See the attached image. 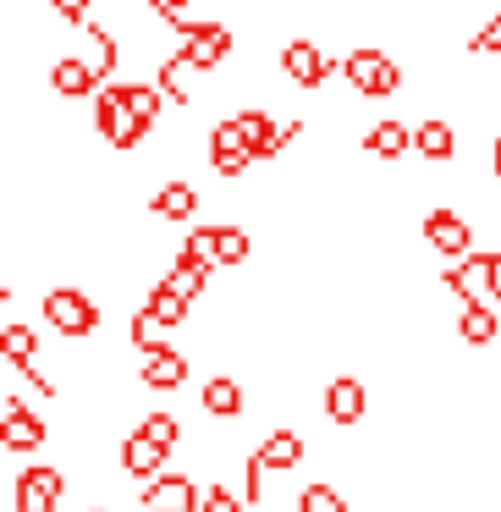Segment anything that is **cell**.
<instances>
[{
  "label": "cell",
  "instance_id": "cell-1",
  "mask_svg": "<svg viewBox=\"0 0 501 512\" xmlns=\"http://www.w3.org/2000/svg\"><path fill=\"white\" fill-rule=\"evenodd\" d=\"M94 133L111 149H138L149 138V127L138 122L133 105H127V83H105V89L94 94Z\"/></svg>",
  "mask_w": 501,
  "mask_h": 512
},
{
  "label": "cell",
  "instance_id": "cell-2",
  "mask_svg": "<svg viewBox=\"0 0 501 512\" xmlns=\"http://www.w3.org/2000/svg\"><path fill=\"white\" fill-rule=\"evenodd\" d=\"M45 320L56 325V336L83 342V336L100 331V303H94L83 287H50L45 292Z\"/></svg>",
  "mask_w": 501,
  "mask_h": 512
},
{
  "label": "cell",
  "instance_id": "cell-3",
  "mask_svg": "<svg viewBox=\"0 0 501 512\" xmlns=\"http://www.w3.org/2000/svg\"><path fill=\"white\" fill-rule=\"evenodd\" d=\"M342 78L353 83V94H397L402 89V67L386 56V50H369V45H358L353 56L342 61Z\"/></svg>",
  "mask_w": 501,
  "mask_h": 512
},
{
  "label": "cell",
  "instance_id": "cell-4",
  "mask_svg": "<svg viewBox=\"0 0 501 512\" xmlns=\"http://www.w3.org/2000/svg\"><path fill=\"white\" fill-rule=\"evenodd\" d=\"M490 265H496V248H479V254L457 259V265L441 270V287L457 292V303H490Z\"/></svg>",
  "mask_w": 501,
  "mask_h": 512
},
{
  "label": "cell",
  "instance_id": "cell-5",
  "mask_svg": "<svg viewBox=\"0 0 501 512\" xmlns=\"http://www.w3.org/2000/svg\"><path fill=\"white\" fill-rule=\"evenodd\" d=\"M424 243H430L446 265L479 254V248H474V226H468L457 210H430V215H424Z\"/></svg>",
  "mask_w": 501,
  "mask_h": 512
},
{
  "label": "cell",
  "instance_id": "cell-6",
  "mask_svg": "<svg viewBox=\"0 0 501 512\" xmlns=\"http://www.w3.org/2000/svg\"><path fill=\"white\" fill-rule=\"evenodd\" d=\"M177 39H182V56L193 61V72H215L232 56V28L226 23H188Z\"/></svg>",
  "mask_w": 501,
  "mask_h": 512
},
{
  "label": "cell",
  "instance_id": "cell-7",
  "mask_svg": "<svg viewBox=\"0 0 501 512\" xmlns=\"http://www.w3.org/2000/svg\"><path fill=\"white\" fill-rule=\"evenodd\" d=\"M138 507L144 512H204V490L188 474H160L155 485L138 490Z\"/></svg>",
  "mask_w": 501,
  "mask_h": 512
},
{
  "label": "cell",
  "instance_id": "cell-8",
  "mask_svg": "<svg viewBox=\"0 0 501 512\" xmlns=\"http://www.w3.org/2000/svg\"><path fill=\"white\" fill-rule=\"evenodd\" d=\"M67 496V474L50 463H34L17 474V512H56V501Z\"/></svg>",
  "mask_w": 501,
  "mask_h": 512
},
{
  "label": "cell",
  "instance_id": "cell-9",
  "mask_svg": "<svg viewBox=\"0 0 501 512\" xmlns=\"http://www.w3.org/2000/svg\"><path fill=\"white\" fill-rule=\"evenodd\" d=\"M281 72H287L292 89H320L336 67L325 61V50L314 45V39H287V45H281Z\"/></svg>",
  "mask_w": 501,
  "mask_h": 512
},
{
  "label": "cell",
  "instance_id": "cell-10",
  "mask_svg": "<svg viewBox=\"0 0 501 512\" xmlns=\"http://www.w3.org/2000/svg\"><path fill=\"white\" fill-rule=\"evenodd\" d=\"M210 166H215V177H243V171L254 166V149L243 144L232 116H221V122L210 127Z\"/></svg>",
  "mask_w": 501,
  "mask_h": 512
},
{
  "label": "cell",
  "instance_id": "cell-11",
  "mask_svg": "<svg viewBox=\"0 0 501 512\" xmlns=\"http://www.w3.org/2000/svg\"><path fill=\"white\" fill-rule=\"evenodd\" d=\"M45 419H39L28 402L6 397V413H0V441H6V452H39L45 446Z\"/></svg>",
  "mask_w": 501,
  "mask_h": 512
},
{
  "label": "cell",
  "instance_id": "cell-12",
  "mask_svg": "<svg viewBox=\"0 0 501 512\" xmlns=\"http://www.w3.org/2000/svg\"><path fill=\"white\" fill-rule=\"evenodd\" d=\"M138 380L149 391H177L188 380V353L177 347H155V353H138Z\"/></svg>",
  "mask_w": 501,
  "mask_h": 512
},
{
  "label": "cell",
  "instance_id": "cell-13",
  "mask_svg": "<svg viewBox=\"0 0 501 512\" xmlns=\"http://www.w3.org/2000/svg\"><path fill=\"white\" fill-rule=\"evenodd\" d=\"M122 468H127V479L144 490V485H155V479L166 474V452H160V446L149 441L144 430H133V435L122 441Z\"/></svg>",
  "mask_w": 501,
  "mask_h": 512
},
{
  "label": "cell",
  "instance_id": "cell-14",
  "mask_svg": "<svg viewBox=\"0 0 501 512\" xmlns=\"http://www.w3.org/2000/svg\"><path fill=\"white\" fill-rule=\"evenodd\" d=\"M325 413H331V424H364L369 413V391L358 375H336L331 386H325Z\"/></svg>",
  "mask_w": 501,
  "mask_h": 512
},
{
  "label": "cell",
  "instance_id": "cell-15",
  "mask_svg": "<svg viewBox=\"0 0 501 512\" xmlns=\"http://www.w3.org/2000/svg\"><path fill=\"white\" fill-rule=\"evenodd\" d=\"M408 149H413V133H408V122H397V116H380V122L364 127V155H375V160H408Z\"/></svg>",
  "mask_w": 501,
  "mask_h": 512
},
{
  "label": "cell",
  "instance_id": "cell-16",
  "mask_svg": "<svg viewBox=\"0 0 501 512\" xmlns=\"http://www.w3.org/2000/svg\"><path fill=\"white\" fill-rule=\"evenodd\" d=\"M50 89H56L61 100H89V94H100L105 83L94 78V67H89V61H78V56H61L56 67H50Z\"/></svg>",
  "mask_w": 501,
  "mask_h": 512
},
{
  "label": "cell",
  "instance_id": "cell-17",
  "mask_svg": "<svg viewBox=\"0 0 501 512\" xmlns=\"http://www.w3.org/2000/svg\"><path fill=\"white\" fill-rule=\"evenodd\" d=\"M413 149H419V160H430V166H446V160L457 155L452 122H441V116H424V122L413 127Z\"/></svg>",
  "mask_w": 501,
  "mask_h": 512
},
{
  "label": "cell",
  "instance_id": "cell-18",
  "mask_svg": "<svg viewBox=\"0 0 501 512\" xmlns=\"http://www.w3.org/2000/svg\"><path fill=\"white\" fill-rule=\"evenodd\" d=\"M303 452H309V446H303V435L298 430H287V424H276V430L265 435V441H259V463L265 468H276V474H287V468H298L303 463Z\"/></svg>",
  "mask_w": 501,
  "mask_h": 512
},
{
  "label": "cell",
  "instance_id": "cell-19",
  "mask_svg": "<svg viewBox=\"0 0 501 512\" xmlns=\"http://www.w3.org/2000/svg\"><path fill=\"white\" fill-rule=\"evenodd\" d=\"M210 270L215 265H204V259H193V254H182V248H177V259H171V270H166V287L177 292V298L199 303L204 287H210Z\"/></svg>",
  "mask_w": 501,
  "mask_h": 512
},
{
  "label": "cell",
  "instance_id": "cell-20",
  "mask_svg": "<svg viewBox=\"0 0 501 512\" xmlns=\"http://www.w3.org/2000/svg\"><path fill=\"white\" fill-rule=\"evenodd\" d=\"M243 380H232V375H210L204 380V413L210 419H237L243 413Z\"/></svg>",
  "mask_w": 501,
  "mask_h": 512
},
{
  "label": "cell",
  "instance_id": "cell-21",
  "mask_svg": "<svg viewBox=\"0 0 501 512\" xmlns=\"http://www.w3.org/2000/svg\"><path fill=\"white\" fill-rule=\"evenodd\" d=\"M199 188H193V182H166V188L155 193V204H149V210L160 215V221H193V210H199Z\"/></svg>",
  "mask_w": 501,
  "mask_h": 512
},
{
  "label": "cell",
  "instance_id": "cell-22",
  "mask_svg": "<svg viewBox=\"0 0 501 512\" xmlns=\"http://www.w3.org/2000/svg\"><path fill=\"white\" fill-rule=\"evenodd\" d=\"M457 336H463L468 347H490L501 336V320H496V309L490 303H468L463 314H457Z\"/></svg>",
  "mask_w": 501,
  "mask_h": 512
},
{
  "label": "cell",
  "instance_id": "cell-23",
  "mask_svg": "<svg viewBox=\"0 0 501 512\" xmlns=\"http://www.w3.org/2000/svg\"><path fill=\"white\" fill-rule=\"evenodd\" d=\"M155 83H160V94H166L171 105H188L193 100V61L177 50L171 61H160V78Z\"/></svg>",
  "mask_w": 501,
  "mask_h": 512
},
{
  "label": "cell",
  "instance_id": "cell-24",
  "mask_svg": "<svg viewBox=\"0 0 501 512\" xmlns=\"http://www.w3.org/2000/svg\"><path fill=\"white\" fill-rule=\"evenodd\" d=\"M144 309L155 314V320L166 325V331H177V325L188 320V309H193V303H188V298H177V292H171L166 281H155V287L144 292Z\"/></svg>",
  "mask_w": 501,
  "mask_h": 512
},
{
  "label": "cell",
  "instance_id": "cell-25",
  "mask_svg": "<svg viewBox=\"0 0 501 512\" xmlns=\"http://www.w3.org/2000/svg\"><path fill=\"white\" fill-rule=\"evenodd\" d=\"M0 353H6V364L28 369V364H34V353H39V336L28 331V325L6 320V331H0Z\"/></svg>",
  "mask_w": 501,
  "mask_h": 512
},
{
  "label": "cell",
  "instance_id": "cell-26",
  "mask_svg": "<svg viewBox=\"0 0 501 512\" xmlns=\"http://www.w3.org/2000/svg\"><path fill=\"white\" fill-rule=\"evenodd\" d=\"M116 61H122V45H116V34L111 28H94L89 23V67H94V78H111L116 72Z\"/></svg>",
  "mask_w": 501,
  "mask_h": 512
},
{
  "label": "cell",
  "instance_id": "cell-27",
  "mask_svg": "<svg viewBox=\"0 0 501 512\" xmlns=\"http://www.w3.org/2000/svg\"><path fill=\"white\" fill-rule=\"evenodd\" d=\"M127 105H133V116L155 133V122H160V111H166V94H160V83H127Z\"/></svg>",
  "mask_w": 501,
  "mask_h": 512
},
{
  "label": "cell",
  "instance_id": "cell-28",
  "mask_svg": "<svg viewBox=\"0 0 501 512\" xmlns=\"http://www.w3.org/2000/svg\"><path fill=\"white\" fill-rule=\"evenodd\" d=\"M138 430H144L149 441L160 446V452H171V446L182 441V424L171 419V413H144V419H138Z\"/></svg>",
  "mask_w": 501,
  "mask_h": 512
},
{
  "label": "cell",
  "instance_id": "cell-29",
  "mask_svg": "<svg viewBox=\"0 0 501 512\" xmlns=\"http://www.w3.org/2000/svg\"><path fill=\"white\" fill-rule=\"evenodd\" d=\"M298 512H347V501H342V490H336V485H303Z\"/></svg>",
  "mask_w": 501,
  "mask_h": 512
},
{
  "label": "cell",
  "instance_id": "cell-30",
  "mask_svg": "<svg viewBox=\"0 0 501 512\" xmlns=\"http://www.w3.org/2000/svg\"><path fill=\"white\" fill-rule=\"evenodd\" d=\"M265 479H270V468L259 457H248L243 463V501L248 507H265Z\"/></svg>",
  "mask_w": 501,
  "mask_h": 512
},
{
  "label": "cell",
  "instance_id": "cell-31",
  "mask_svg": "<svg viewBox=\"0 0 501 512\" xmlns=\"http://www.w3.org/2000/svg\"><path fill=\"white\" fill-rule=\"evenodd\" d=\"M188 6H193V0H149V12H155L171 34H182V28H188Z\"/></svg>",
  "mask_w": 501,
  "mask_h": 512
},
{
  "label": "cell",
  "instance_id": "cell-32",
  "mask_svg": "<svg viewBox=\"0 0 501 512\" xmlns=\"http://www.w3.org/2000/svg\"><path fill=\"white\" fill-rule=\"evenodd\" d=\"M243 507H248V501L232 496L226 485H210V490H204V512H243Z\"/></svg>",
  "mask_w": 501,
  "mask_h": 512
},
{
  "label": "cell",
  "instance_id": "cell-33",
  "mask_svg": "<svg viewBox=\"0 0 501 512\" xmlns=\"http://www.w3.org/2000/svg\"><path fill=\"white\" fill-rule=\"evenodd\" d=\"M474 56H501V12H496V17H490V23L474 34Z\"/></svg>",
  "mask_w": 501,
  "mask_h": 512
},
{
  "label": "cell",
  "instance_id": "cell-34",
  "mask_svg": "<svg viewBox=\"0 0 501 512\" xmlns=\"http://www.w3.org/2000/svg\"><path fill=\"white\" fill-rule=\"evenodd\" d=\"M50 12L72 28H89V0H50Z\"/></svg>",
  "mask_w": 501,
  "mask_h": 512
},
{
  "label": "cell",
  "instance_id": "cell-35",
  "mask_svg": "<svg viewBox=\"0 0 501 512\" xmlns=\"http://www.w3.org/2000/svg\"><path fill=\"white\" fill-rule=\"evenodd\" d=\"M490 298L501 303V254H496V265H490Z\"/></svg>",
  "mask_w": 501,
  "mask_h": 512
},
{
  "label": "cell",
  "instance_id": "cell-36",
  "mask_svg": "<svg viewBox=\"0 0 501 512\" xmlns=\"http://www.w3.org/2000/svg\"><path fill=\"white\" fill-rule=\"evenodd\" d=\"M490 171H496V182H501V133H496V144H490Z\"/></svg>",
  "mask_w": 501,
  "mask_h": 512
},
{
  "label": "cell",
  "instance_id": "cell-37",
  "mask_svg": "<svg viewBox=\"0 0 501 512\" xmlns=\"http://www.w3.org/2000/svg\"><path fill=\"white\" fill-rule=\"evenodd\" d=\"M89 512H111V507H89Z\"/></svg>",
  "mask_w": 501,
  "mask_h": 512
}]
</instances>
